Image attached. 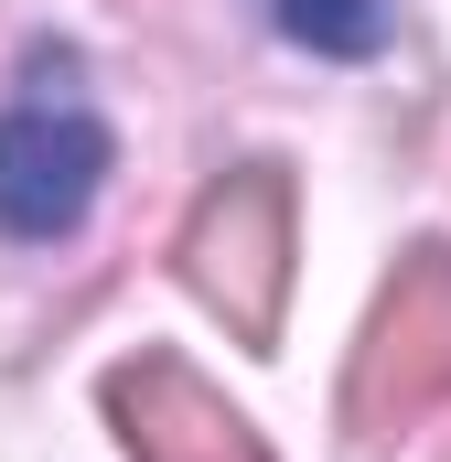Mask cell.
<instances>
[{"mask_svg": "<svg viewBox=\"0 0 451 462\" xmlns=\"http://www.w3.org/2000/svg\"><path fill=\"white\" fill-rule=\"evenodd\" d=\"M441 398H451V247H409L365 312V345L344 376V430L376 452L409 420H430Z\"/></svg>", "mask_w": 451, "mask_h": 462, "instance_id": "obj_1", "label": "cell"}, {"mask_svg": "<svg viewBox=\"0 0 451 462\" xmlns=\"http://www.w3.org/2000/svg\"><path fill=\"white\" fill-rule=\"evenodd\" d=\"M183 280H194L205 312H226L236 345L280 334V301H290V183H280V162H236L216 194L194 205Z\"/></svg>", "mask_w": 451, "mask_h": 462, "instance_id": "obj_2", "label": "cell"}, {"mask_svg": "<svg viewBox=\"0 0 451 462\" xmlns=\"http://www.w3.org/2000/svg\"><path fill=\"white\" fill-rule=\"evenodd\" d=\"M108 183V129L87 108H11L0 118V236H65Z\"/></svg>", "mask_w": 451, "mask_h": 462, "instance_id": "obj_3", "label": "cell"}, {"mask_svg": "<svg viewBox=\"0 0 451 462\" xmlns=\"http://www.w3.org/2000/svg\"><path fill=\"white\" fill-rule=\"evenodd\" d=\"M269 11H280V32L312 43V54H376L387 22H398V0H269Z\"/></svg>", "mask_w": 451, "mask_h": 462, "instance_id": "obj_5", "label": "cell"}, {"mask_svg": "<svg viewBox=\"0 0 451 462\" xmlns=\"http://www.w3.org/2000/svg\"><path fill=\"white\" fill-rule=\"evenodd\" d=\"M108 420L129 462H269V441L226 409L183 355H129L108 376Z\"/></svg>", "mask_w": 451, "mask_h": 462, "instance_id": "obj_4", "label": "cell"}]
</instances>
